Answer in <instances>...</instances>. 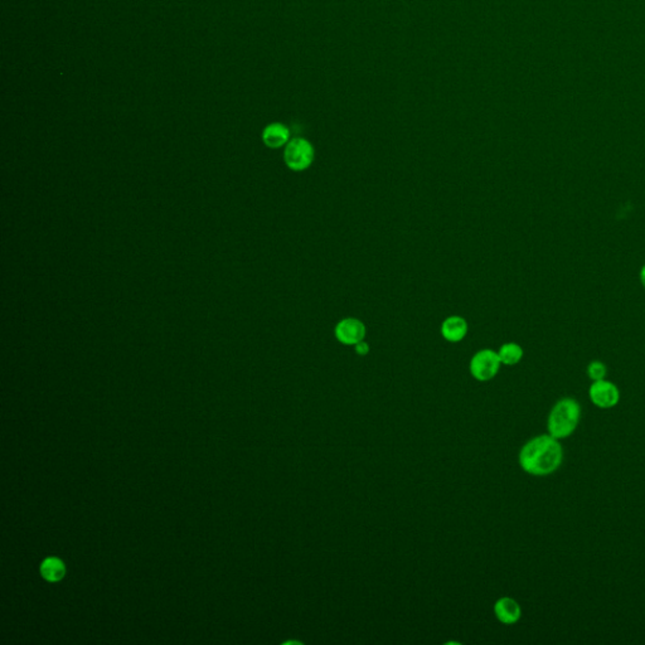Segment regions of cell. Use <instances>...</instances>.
<instances>
[{
  "label": "cell",
  "instance_id": "13",
  "mask_svg": "<svg viewBox=\"0 0 645 645\" xmlns=\"http://www.w3.org/2000/svg\"><path fill=\"white\" fill-rule=\"evenodd\" d=\"M354 351H355V353L360 354V355H366L369 352V344L366 342V339L362 340L358 344L354 346Z\"/></svg>",
  "mask_w": 645,
  "mask_h": 645
},
{
  "label": "cell",
  "instance_id": "10",
  "mask_svg": "<svg viewBox=\"0 0 645 645\" xmlns=\"http://www.w3.org/2000/svg\"><path fill=\"white\" fill-rule=\"evenodd\" d=\"M498 355H500L502 364H504V366H515L522 361L524 352H523V348L520 347V344H517L514 342H508V343H504L500 348Z\"/></svg>",
  "mask_w": 645,
  "mask_h": 645
},
{
  "label": "cell",
  "instance_id": "12",
  "mask_svg": "<svg viewBox=\"0 0 645 645\" xmlns=\"http://www.w3.org/2000/svg\"><path fill=\"white\" fill-rule=\"evenodd\" d=\"M606 373H608V369L601 361H592L587 366V375L592 382L605 380Z\"/></svg>",
  "mask_w": 645,
  "mask_h": 645
},
{
  "label": "cell",
  "instance_id": "3",
  "mask_svg": "<svg viewBox=\"0 0 645 645\" xmlns=\"http://www.w3.org/2000/svg\"><path fill=\"white\" fill-rule=\"evenodd\" d=\"M315 160V149L309 140L294 138L285 145L284 161L292 172H304Z\"/></svg>",
  "mask_w": 645,
  "mask_h": 645
},
{
  "label": "cell",
  "instance_id": "1",
  "mask_svg": "<svg viewBox=\"0 0 645 645\" xmlns=\"http://www.w3.org/2000/svg\"><path fill=\"white\" fill-rule=\"evenodd\" d=\"M563 449L560 440L549 434L538 435L522 446L520 451V468L533 477H547L561 466Z\"/></svg>",
  "mask_w": 645,
  "mask_h": 645
},
{
  "label": "cell",
  "instance_id": "6",
  "mask_svg": "<svg viewBox=\"0 0 645 645\" xmlns=\"http://www.w3.org/2000/svg\"><path fill=\"white\" fill-rule=\"evenodd\" d=\"M589 397L597 407L609 409L615 407L620 401V391L615 383L608 380L592 382L590 386Z\"/></svg>",
  "mask_w": 645,
  "mask_h": 645
},
{
  "label": "cell",
  "instance_id": "8",
  "mask_svg": "<svg viewBox=\"0 0 645 645\" xmlns=\"http://www.w3.org/2000/svg\"><path fill=\"white\" fill-rule=\"evenodd\" d=\"M441 335L449 343H459L465 339L469 332V324L460 315H450L441 323Z\"/></svg>",
  "mask_w": 645,
  "mask_h": 645
},
{
  "label": "cell",
  "instance_id": "14",
  "mask_svg": "<svg viewBox=\"0 0 645 645\" xmlns=\"http://www.w3.org/2000/svg\"><path fill=\"white\" fill-rule=\"evenodd\" d=\"M640 281H642V284H643V286L645 288V265L642 267V270H640Z\"/></svg>",
  "mask_w": 645,
  "mask_h": 645
},
{
  "label": "cell",
  "instance_id": "7",
  "mask_svg": "<svg viewBox=\"0 0 645 645\" xmlns=\"http://www.w3.org/2000/svg\"><path fill=\"white\" fill-rule=\"evenodd\" d=\"M494 615L500 623L513 625L520 621L522 617V608L513 597H503L494 603Z\"/></svg>",
  "mask_w": 645,
  "mask_h": 645
},
{
  "label": "cell",
  "instance_id": "5",
  "mask_svg": "<svg viewBox=\"0 0 645 645\" xmlns=\"http://www.w3.org/2000/svg\"><path fill=\"white\" fill-rule=\"evenodd\" d=\"M367 328L358 318L348 317L340 319L334 328V337L343 346H355L366 339Z\"/></svg>",
  "mask_w": 645,
  "mask_h": 645
},
{
  "label": "cell",
  "instance_id": "4",
  "mask_svg": "<svg viewBox=\"0 0 645 645\" xmlns=\"http://www.w3.org/2000/svg\"><path fill=\"white\" fill-rule=\"evenodd\" d=\"M502 362L500 360L498 352L486 348L480 349L474 354L469 363L470 375L479 382H486L493 380L500 372Z\"/></svg>",
  "mask_w": 645,
  "mask_h": 645
},
{
  "label": "cell",
  "instance_id": "2",
  "mask_svg": "<svg viewBox=\"0 0 645 645\" xmlns=\"http://www.w3.org/2000/svg\"><path fill=\"white\" fill-rule=\"evenodd\" d=\"M581 418V406L575 398H562L549 411L547 431L557 440L567 439L575 432Z\"/></svg>",
  "mask_w": 645,
  "mask_h": 645
},
{
  "label": "cell",
  "instance_id": "9",
  "mask_svg": "<svg viewBox=\"0 0 645 645\" xmlns=\"http://www.w3.org/2000/svg\"><path fill=\"white\" fill-rule=\"evenodd\" d=\"M263 141L270 149H279L290 141V130L281 123H272L263 132Z\"/></svg>",
  "mask_w": 645,
  "mask_h": 645
},
{
  "label": "cell",
  "instance_id": "11",
  "mask_svg": "<svg viewBox=\"0 0 645 645\" xmlns=\"http://www.w3.org/2000/svg\"><path fill=\"white\" fill-rule=\"evenodd\" d=\"M64 571L66 569H64L63 562L56 557H49L47 560H44L41 566L43 577L52 583L60 581L64 576Z\"/></svg>",
  "mask_w": 645,
  "mask_h": 645
}]
</instances>
